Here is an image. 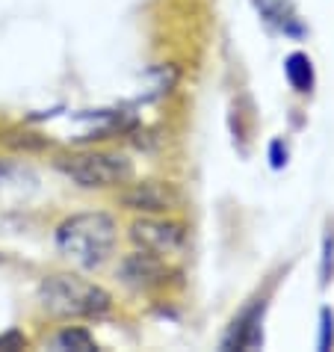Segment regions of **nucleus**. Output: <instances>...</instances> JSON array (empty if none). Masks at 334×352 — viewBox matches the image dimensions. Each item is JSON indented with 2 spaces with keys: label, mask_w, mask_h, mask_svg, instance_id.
<instances>
[{
  "label": "nucleus",
  "mask_w": 334,
  "mask_h": 352,
  "mask_svg": "<svg viewBox=\"0 0 334 352\" xmlns=\"http://www.w3.org/2000/svg\"><path fill=\"white\" fill-rule=\"evenodd\" d=\"M115 240H119L115 219L101 210L68 217L56 228V249H60V255L65 261L77 263L80 270L104 267L115 249Z\"/></svg>",
  "instance_id": "nucleus-1"
},
{
  "label": "nucleus",
  "mask_w": 334,
  "mask_h": 352,
  "mask_svg": "<svg viewBox=\"0 0 334 352\" xmlns=\"http://www.w3.org/2000/svg\"><path fill=\"white\" fill-rule=\"evenodd\" d=\"M38 302L51 317L80 320V317H104L113 308V296L101 285L86 281L80 276H51L38 287Z\"/></svg>",
  "instance_id": "nucleus-2"
},
{
  "label": "nucleus",
  "mask_w": 334,
  "mask_h": 352,
  "mask_svg": "<svg viewBox=\"0 0 334 352\" xmlns=\"http://www.w3.org/2000/svg\"><path fill=\"white\" fill-rule=\"evenodd\" d=\"M60 169L65 178H71L83 190H107L122 187L133 178V166L124 154L113 151H80L60 160Z\"/></svg>",
  "instance_id": "nucleus-3"
},
{
  "label": "nucleus",
  "mask_w": 334,
  "mask_h": 352,
  "mask_svg": "<svg viewBox=\"0 0 334 352\" xmlns=\"http://www.w3.org/2000/svg\"><path fill=\"white\" fill-rule=\"evenodd\" d=\"M131 240L136 249L151 252L157 258H178L186 249V234L181 225L166 219H136L131 225Z\"/></svg>",
  "instance_id": "nucleus-4"
},
{
  "label": "nucleus",
  "mask_w": 334,
  "mask_h": 352,
  "mask_svg": "<svg viewBox=\"0 0 334 352\" xmlns=\"http://www.w3.org/2000/svg\"><path fill=\"white\" fill-rule=\"evenodd\" d=\"M122 204L127 210H140V213H169L178 208V192H175L172 184L142 181L122 192Z\"/></svg>",
  "instance_id": "nucleus-5"
},
{
  "label": "nucleus",
  "mask_w": 334,
  "mask_h": 352,
  "mask_svg": "<svg viewBox=\"0 0 334 352\" xmlns=\"http://www.w3.org/2000/svg\"><path fill=\"white\" fill-rule=\"evenodd\" d=\"M119 276L127 287H136V290H148L154 285H160L166 278V267H163V258L151 255V252H142L136 249L133 255H127L119 267Z\"/></svg>",
  "instance_id": "nucleus-6"
},
{
  "label": "nucleus",
  "mask_w": 334,
  "mask_h": 352,
  "mask_svg": "<svg viewBox=\"0 0 334 352\" xmlns=\"http://www.w3.org/2000/svg\"><path fill=\"white\" fill-rule=\"evenodd\" d=\"M260 317H263V302L252 305L245 314L234 322L231 335L225 338V349H254L263 344V335H260Z\"/></svg>",
  "instance_id": "nucleus-7"
},
{
  "label": "nucleus",
  "mask_w": 334,
  "mask_h": 352,
  "mask_svg": "<svg viewBox=\"0 0 334 352\" xmlns=\"http://www.w3.org/2000/svg\"><path fill=\"white\" fill-rule=\"evenodd\" d=\"M284 74H287V80H290V86L296 92H311L313 68H311V60L304 54H290L287 63H284Z\"/></svg>",
  "instance_id": "nucleus-8"
},
{
  "label": "nucleus",
  "mask_w": 334,
  "mask_h": 352,
  "mask_svg": "<svg viewBox=\"0 0 334 352\" xmlns=\"http://www.w3.org/2000/svg\"><path fill=\"white\" fill-rule=\"evenodd\" d=\"M54 346L56 349H77V352H92V349H98L95 338L86 329H63L60 335H56Z\"/></svg>",
  "instance_id": "nucleus-9"
},
{
  "label": "nucleus",
  "mask_w": 334,
  "mask_h": 352,
  "mask_svg": "<svg viewBox=\"0 0 334 352\" xmlns=\"http://www.w3.org/2000/svg\"><path fill=\"white\" fill-rule=\"evenodd\" d=\"M331 340H334V320H331V311L322 308V314H320V349L322 352L331 349Z\"/></svg>",
  "instance_id": "nucleus-10"
},
{
  "label": "nucleus",
  "mask_w": 334,
  "mask_h": 352,
  "mask_svg": "<svg viewBox=\"0 0 334 352\" xmlns=\"http://www.w3.org/2000/svg\"><path fill=\"white\" fill-rule=\"evenodd\" d=\"M331 263H334V237H326V249H322V285L331 278Z\"/></svg>",
  "instance_id": "nucleus-11"
},
{
  "label": "nucleus",
  "mask_w": 334,
  "mask_h": 352,
  "mask_svg": "<svg viewBox=\"0 0 334 352\" xmlns=\"http://www.w3.org/2000/svg\"><path fill=\"white\" fill-rule=\"evenodd\" d=\"M269 160H272V169H281L284 163H287V151H284V142L275 140L269 145Z\"/></svg>",
  "instance_id": "nucleus-12"
},
{
  "label": "nucleus",
  "mask_w": 334,
  "mask_h": 352,
  "mask_svg": "<svg viewBox=\"0 0 334 352\" xmlns=\"http://www.w3.org/2000/svg\"><path fill=\"white\" fill-rule=\"evenodd\" d=\"M24 344H27V340L18 335V331H9V335L0 338V349H21Z\"/></svg>",
  "instance_id": "nucleus-13"
}]
</instances>
